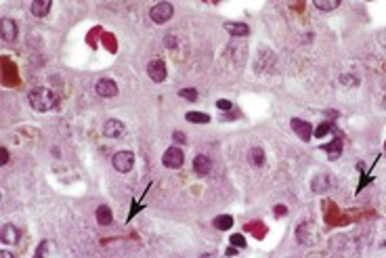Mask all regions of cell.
Instances as JSON below:
<instances>
[{
  "mask_svg": "<svg viewBox=\"0 0 386 258\" xmlns=\"http://www.w3.org/2000/svg\"><path fill=\"white\" fill-rule=\"evenodd\" d=\"M28 101L30 107L34 112H51V109L57 107V95L51 88H44V86H38V88L28 92Z\"/></svg>",
  "mask_w": 386,
  "mask_h": 258,
  "instance_id": "1",
  "label": "cell"
},
{
  "mask_svg": "<svg viewBox=\"0 0 386 258\" xmlns=\"http://www.w3.org/2000/svg\"><path fill=\"white\" fill-rule=\"evenodd\" d=\"M172 15H175V6L170 2H157L149 11V17H151L153 23H166L172 19Z\"/></svg>",
  "mask_w": 386,
  "mask_h": 258,
  "instance_id": "2",
  "label": "cell"
},
{
  "mask_svg": "<svg viewBox=\"0 0 386 258\" xmlns=\"http://www.w3.org/2000/svg\"><path fill=\"white\" fill-rule=\"evenodd\" d=\"M112 164H114V168L118 172L126 174V172H130L132 168H135V153L132 151H118V153H114Z\"/></svg>",
  "mask_w": 386,
  "mask_h": 258,
  "instance_id": "3",
  "label": "cell"
},
{
  "mask_svg": "<svg viewBox=\"0 0 386 258\" xmlns=\"http://www.w3.org/2000/svg\"><path fill=\"white\" fill-rule=\"evenodd\" d=\"M183 162H185V153L180 151V147H168V149L164 151V155H162V164L166 168H170V170L180 168V166H183Z\"/></svg>",
  "mask_w": 386,
  "mask_h": 258,
  "instance_id": "4",
  "label": "cell"
},
{
  "mask_svg": "<svg viewBox=\"0 0 386 258\" xmlns=\"http://www.w3.org/2000/svg\"><path fill=\"white\" fill-rule=\"evenodd\" d=\"M147 74H149V78H151L153 82H164L166 80V76H168V67H166V63H164L162 59H153V61H149V65H147Z\"/></svg>",
  "mask_w": 386,
  "mask_h": 258,
  "instance_id": "5",
  "label": "cell"
},
{
  "mask_svg": "<svg viewBox=\"0 0 386 258\" xmlns=\"http://www.w3.org/2000/svg\"><path fill=\"white\" fill-rule=\"evenodd\" d=\"M94 90H97V95L103 97V99L118 97V84L112 80V78H101V80H97V84H94Z\"/></svg>",
  "mask_w": 386,
  "mask_h": 258,
  "instance_id": "6",
  "label": "cell"
},
{
  "mask_svg": "<svg viewBox=\"0 0 386 258\" xmlns=\"http://www.w3.org/2000/svg\"><path fill=\"white\" fill-rule=\"evenodd\" d=\"M17 34H19V28L11 17H4L0 19V36H2L4 42H13L17 40Z\"/></svg>",
  "mask_w": 386,
  "mask_h": 258,
  "instance_id": "7",
  "label": "cell"
},
{
  "mask_svg": "<svg viewBox=\"0 0 386 258\" xmlns=\"http://www.w3.org/2000/svg\"><path fill=\"white\" fill-rule=\"evenodd\" d=\"M290 126H292V130L296 132V137L298 139H302L304 143L306 141H311V137H313V126L306 120H300V118H294L292 122H290Z\"/></svg>",
  "mask_w": 386,
  "mask_h": 258,
  "instance_id": "8",
  "label": "cell"
},
{
  "mask_svg": "<svg viewBox=\"0 0 386 258\" xmlns=\"http://www.w3.org/2000/svg\"><path fill=\"white\" fill-rule=\"evenodd\" d=\"M0 241H2V244H6V246L17 244V241H19V229H17L15 225L6 223L2 229H0Z\"/></svg>",
  "mask_w": 386,
  "mask_h": 258,
  "instance_id": "9",
  "label": "cell"
},
{
  "mask_svg": "<svg viewBox=\"0 0 386 258\" xmlns=\"http://www.w3.org/2000/svg\"><path fill=\"white\" fill-rule=\"evenodd\" d=\"M124 132H126V126L120 120H107L103 126V135L109 139H120V137H124Z\"/></svg>",
  "mask_w": 386,
  "mask_h": 258,
  "instance_id": "10",
  "label": "cell"
},
{
  "mask_svg": "<svg viewBox=\"0 0 386 258\" xmlns=\"http://www.w3.org/2000/svg\"><path fill=\"white\" fill-rule=\"evenodd\" d=\"M225 29L235 38H246L250 34V26L248 23H241V21H227Z\"/></svg>",
  "mask_w": 386,
  "mask_h": 258,
  "instance_id": "11",
  "label": "cell"
},
{
  "mask_svg": "<svg viewBox=\"0 0 386 258\" xmlns=\"http://www.w3.org/2000/svg\"><path fill=\"white\" fill-rule=\"evenodd\" d=\"M193 170H195V174H200V176L210 174L212 162H210L208 155H195V160H193Z\"/></svg>",
  "mask_w": 386,
  "mask_h": 258,
  "instance_id": "12",
  "label": "cell"
},
{
  "mask_svg": "<svg viewBox=\"0 0 386 258\" xmlns=\"http://www.w3.org/2000/svg\"><path fill=\"white\" fill-rule=\"evenodd\" d=\"M51 0H34L31 2V6H30V11H31V15L34 17H46V15L51 13Z\"/></svg>",
  "mask_w": 386,
  "mask_h": 258,
  "instance_id": "13",
  "label": "cell"
},
{
  "mask_svg": "<svg viewBox=\"0 0 386 258\" xmlns=\"http://www.w3.org/2000/svg\"><path fill=\"white\" fill-rule=\"evenodd\" d=\"M329 187H332V178H329L327 174H319L313 178V191L315 193H326Z\"/></svg>",
  "mask_w": 386,
  "mask_h": 258,
  "instance_id": "14",
  "label": "cell"
},
{
  "mask_svg": "<svg viewBox=\"0 0 386 258\" xmlns=\"http://www.w3.org/2000/svg\"><path fill=\"white\" fill-rule=\"evenodd\" d=\"M94 216H97V223L101 225V227H107V225H112V221H114V214H112V210H109V206H99L97 208V212H94Z\"/></svg>",
  "mask_w": 386,
  "mask_h": 258,
  "instance_id": "15",
  "label": "cell"
},
{
  "mask_svg": "<svg viewBox=\"0 0 386 258\" xmlns=\"http://www.w3.org/2000/svg\"><path fill=\"white\" fill-rule=\"evenodd\" d=\"M321 149L327 151V158H329V160L340 158V153H342V139H334L332 143H329V145H324Z\"/></svg>",
  "mask_w": 386,
  "mask_h": 258,
  "instance_id": "16",
  "label": "cell"
},
{
  "mask_svg": "<svg viewBox=\"0 0 386 258\" xmlns=\"http://www.w3.org/2000/svg\"><path fill=\"white\" fill-rule=\"evenodd\" d=\"M248 160H250L252 166H263V164H265V151H263V147H252L250 153H248Z\"/></svg>",
  "mask_w": 386,
  "mask_h": 258,
  "instance_id": "17",
  "label": "cell"
},
{
  "mask_svg": "<svg viewBox=\"0 0 386 258\" xmlns=\"http://www.w3.org/2000/svg\"><path fill=\"white\" fill-rule=\"evenodd\" d=\"M214 227L218 231H229L231 227H233V216H229V214H220V216H216L214 218Z\"/></svg>",
  "mask_w": 386,
  "mask_h": 258,
  "instance_id": "18",
  "label": "cell"
},
{
  "mask_svg": "<svg viewBox=\"0 0 386 258\" xmlns=\"http://www.w3.org/2000/svg\"><path fill=\"white\" fill-rule=\"evenodd\" d=\"M185 118H187V122H191V124H208L210 122V115L204 114V112H187Z\"/></svg>",
  "mask_w": 386,
  "mask_h": 258,
  "instance_id": "19",
  "label": "cell"
},
{
  "mask_svg": "<svg viewBox=\"0 0 386 258\" xmlns=\"http://www.w3.org/2000/svg\"><path fill=\"white\" fill-rule=\"evenodd\" d=\"M315 9L317 11H334V9H338L340 6V0H315Z\"/></svg>",
  "mask_w": 386,
  "mask_h": 258,
  "instance_id": "20",
  "label": "cell"
},
{
  "mask_svg": "<svg viewBox=\"0 0 386 258\" xmlns=\"http://www.w3.org/2000/svg\"><path fill=\"white\" fill-rule=\"evenodd\" d=\"M178 97L185 99V101H191V103H193V101H198V90H195V88H180L178 90Z\"/></svg>",
  "mask_w": 386,
  "mask_h": 258,
  "instance_id": "21",
  "label": "cell"
},
{
  "mask_svg": "<svg viewBox=\"0 0 386 258\" xmlns=\"http://www.w3.org/2000/svg\"><path fill=\"white\" fill-rule=\"evenodd\" d=\"M329 130H332V124H329V122H324V124H319V126L317 128H315L313 130V137H317V139H321V137H326L327 135V132Z\"/></svg>",
  "mask_w": 386,
  "mask_h": 258,
  "instance_id": "22",
  "label": "cell"
},
{
  "mask_svg": "<svg viewBox=\"0 0 386 258\" xmlns=\"http://www.w3.org/2000/svg\"><path fill=\"white\" fill-rule=\"evenodd\" d=\"M216 107L220 109V112H231V109H233V103H231L229 99H218V101H216Z\"/></svg>",
  "mask_w": 386,
  "mask_h": 258,
  "instance_id": "23",
  "label": "cell"
},
{
  "mask_svg": "<svg viewBox=\"0 0 386 258\" xmlns=\"http://www.w3.org/2000/svg\"><path fill=\"white\" fill-rule=\"evenodd\" d=\"M231 246H235V248H246V239H243V235H231Z\"/></svg>",
  "mask_w": 386,
  "mask_h": 258,
  "instance_id": "24",
  "label": "cell"
},
{
  "mask_svg": "<svg viewBox=\"0 0 386 258\" xmlns=\"http://www.w3.org/2000/svg\"><path fill=\"white\" fill-rule=\"evenodd\" d=\"M340 80H342L344 86H357V84H359V80H357L355 76H342Z\"/></svg>",
  "mask_w": 386,
  "mask_h": 258,
  "instance_id": "25",
  "label": "cell"
},
{
  "mask_svg": "<svg viewBox=\"0 0 386 258\" xmlns=\"http://www.w3.org/2000/svg\"><path fill=\"white\" fill-rule=\"evenodd\" d=\"M46 248H49V241H42V244L38 246V250H36L34 258H44V254H46Z\"/></svg>",
  "mask_w": 386,
  "mask_h": 258,
  "instance_id": "26",
  "label": "cell"
},
{
  "mask_svg": "<svg viewBox=\"0 0 386 258\" xmlns=\"http://www.w3.org/2000/svg\"><path fill=\"white\" fill-rule=\"evenodd\" d=\"M172 139H175L177 143H187V137L183 135V132H178V130L175 132V135H172Z\"/></svg>",
  "mask_w": 386,
  "mask_h": 258,
  "instance_id": "27",
  "label": "cell"
},
{
  "mask_svg": "<svg viewBox=\"0 0 386 258\" xmlns=\"http://www.w3.org/2000/svg\"><path fill=\"white\" fill-rule=\"evenodd\" d=\"M0 153H2V166H4V164H9V149H6V147H2V149H0Z\"/></svg>",
  "mask_w": 386,
  "mask_h": 258,
  "instance_id": "28",
  "label": "cell"
},
{
  "mask_svg": "<svg viewBox=\"0 0 386 258\" xmlns=\"http://www.w3.org/2000/svg\"><path fill=\"white\" fill-rule=\"evenodd\" d=\"M235 254H238V248H229V250H227V256H235Z\"/></svg>",
  "mask_w": 386,
  "mask_h": 258,
  "instance_id": "29",
  "label": "cell"
},
{
  "mask_svg": "<svg viewBox=\"0 0 386 258\" xmlns=\"http://www.w3.org/2000/svg\"><path fill=\"white\" fill-rule=\"evenodd\" d=\"M164 42H166V46H175V38H166V40H164Z\"/></svg>",
  "mask_w": 386,
  "mask_h": 258,
  "instance_id": "30",
  "label": "cell"
},
{
  "mask_svg": "<svg viewBox=\"0 0 386 258\" xmlns=\"http://www.w3.org/2000/svg\"><path fill=\"white\" fill-rule=\"evenodd\" d=\"M0 258H13L9 252H6V250H2V252H0Z\"/></svg>",
  "mask_w": 386,
  "mask_h": 258,
  "instance_id": "31",
  "label": "cell"
}]
</instances>
